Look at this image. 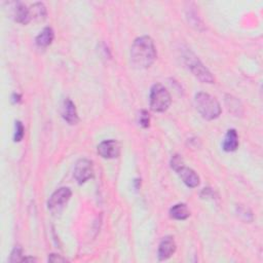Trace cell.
Segmentation results:
<instances>
[{"instance_id":"21","label":"cell","mask_w":263,"mask_h":263,"mask_svg":"<svg viewBox=\"0 0 263 263\" xmlns=\"http://www.w3.org/2000/svg\"><path fill=\"white\" fill-rule=\"evenodd\" d=\"M148 115L149 114L145 110H143L142 113H141V115H140V125L144 128H147L149 126V116Z\"/></svg>"},{"instance_id":"3","label":"cell","mask_w":263,"mask_h":263,"mask_svg":"<svg viewBox=\"0 0 263 263\" xmlns=\"http://www.w3.org/2000/svg\"><path fill=\"white\" fill-rule=\"evenodd\" d=\"M183 58H184L185 64L187 65V67L189 68V70L192 72V74L196 78H199L202 82H205V83L214 82L215 79L213 77L212 73L205 67L204 64L192 52L187 51L184 54Z\"/></svg>"},{"instance_id":"22","label":"cell","mask_w":263,"mask_h":263,"mask_svg":"<svg viewBox=\"0 0 263 263\" xmlns=\"http://www.w3.org/2000/svg\"><path fill=\"white\" fill-rule=\"evenodd\" d=\"M49 261L51 262H65L66 259L61 257L60 255H56V254H51V256L49 257Z\"/></svg>"},{"instance_id":"15","label":"cell","mask_w":263,"mask_h":263,"mask_svg":"<svg viewBox=\"0 0 263 263\" xmlns=\"http://www.w3.org/2000/svg\"><path fill=\"white\" fill-rule=\"evenodd\" d=\"M190 212L187 208V206L184 204L175 205L170 210V216L173 219L176 220H185L189 217Z\"/></svg>"},{"instance_id":"20","label":"cell","mask_w":263,"mask_h":263,"mask_svg":"<svg viewBox=\"0 0 263 263\" xmlns=\"http://www.w3.org/2000/svg\"><path fill=\"white\" fill-rule=\"evenodd\" d=\"M184 166V162H183V159L180 155H174L172 157V161H171V167L172 169H174V170L177 172L178 170H179L180 168H182Z\"/></svg>"},{"instance_id":"1","label":"cell","mask_w":263,"mask_h":263,"mask_svg":"<svg viewBox=\"0 0 263 263\" xmlns=\"http://www.w3.org/2000/svg\"><path fill=\"white\" fill-rule=\"evenodd\" d=\"M156 59V49L153 40L149 36L137 38L131 48V62L135 68L146 69Z\"/></svg>"},{"instance_id":"11","label":"cell","mask_w":263,"mask_h":263,"mask_svg":"<svg viewBox=\"0 0 263 263\" xmlns=\"http://www.w3.org/2000/svg\"><path fill=\"white\" fill-rule=\"evenodd\" d=\"M177 173L179 174L183 182L188 187L194 188V187H197L200 185V177L192 170V169L183 166L177 171Z\"/></svg>"},{"instance_id":"6","label":"cell","mask_w":263,"mask_h":263,"mask_svg":"<svg viewBox=\"0 0 263 263\" xmlns=\"http://www.w3.org/2000/svg\"><path fill=\"white\" fill-rule=\"evenodd\" d=\"M94 170L92 162L87 158H81L75 165L74 168V178L79 184L87 182L93 177Z\"/></svg>"},{"instance_id":"2","label":"cell","mask_w":263,"mask_h":263,"mask_svg":"<svg viewBox=\"0 0 263 263\" xmlns=\"http://www.w3.org/2000/svg\"><path fill=\"white\" fill-rule=\"evenodd\" d=\"M195 107L200 114L208 120H212L217 118L221 114V107L219 102L214 97L207 93H199L196 94L195 99Z\"/></svg>"},{"instance_id":"10","label":"cell","mask_w":263,"mask_h":263,"mask_svg":"<svg viewBox=\"0 0 263 263\" xmlns=\"http://www.w3.org/2000/svg\"><path fill=\"white\" fill-rule=\"evenodd\" d=\"M176 251V243L172 237H166L158 247V259L167 260L170 258Z\"/></svg>"},{"instance_id":"14","label":"cell","mask_w":263,"mask_h":263,"mask_svg":"<svg viewBox=\"0 0 263 263\" xmlns=\"http://www.w3.org/2000/svg\"><path fill=\"white\" fill-rule=\"evenodd\" d=\"M30 21L40 22L45 20L46 18V8L43 3H35L29 7Z\"/></svg>"},{"instance_id":"9","label":"cell","mask_w":263,"mask_h":263,"mask_svg":"<svg viewBox=\"0 0 263 263\" xmlns=\"http://www.w3.org/2000/svg\"><path fill=\"white\" fill-rule=\"evenodd\" d=\"M62 116L69 125H76L78 123V114L74 103L70 99H66L62 105Z\"/></svg>"},{"instance_id":"19","label":"cell","mask_w":263,"mask_h":263,"mask_svg":"<svg viewBox=\"0 0 263 263\" xmlns=\"http://www.w3.org/2000/svg\"><path fill=\"white\" fill-rule=\"evenodd\" d=\"M25 134V130L24 127L22 125L21 121H17L16 123V134H15V141L16 142H19V141H21L24 137Z\"/></svg>"},{"instance_id":"13","label":"cell","mask_w":263,"mask_h":263,"mask_svg":"<svg viewBox=\"0 0 263 263\" xmlns=\"http://www.w3.org/2000/svg\"><path fill=\"white\" fill-rule=\"evenodd\" d=\"M54 37L55 34L52 28L46 27L38 35H37L36 44L38 45L39 48H46V46H49L53 42Z\"/></svg>"},{"instance_id":"5","label":"cell","mask_w":263,"mask_h":263,"mask_svg":"<svg viewBox=\"0 0 263 263\" xmlns=\"http://www.w3.org/2000/svg\"><path fill=\"white\" fill-rule=\"evenodd\" d=\"M71 194V190L68 187H62V188L55 191L48 202L49 210L53 214H59L69 202Z\"/></svg>"},{"instance_id":"12","label":"cell","mask_w":263,"mask_h":263,"mask_svg":"<svg viewBox=\"0 0 263 263\" xmlns=\"http://www.w3.org/2000/svg\"><path fill=\"white\" fill-rule=\"evenodd\" d=\"M239 146V137L236 130H229L223 141V149L225 151L231 152L237 150Z\"/></svg>"},{"instance_id":"16","label":"cell","mask_w":263,"mask_h":263,"mask_svg":"<svg viewBox=\"0 0 263 263\" xmlns=\"http://www.w3.org/2000/svg\"><path fill=\"white\" fill-rule=\"evenodd\" d=\"M238 213L244 220H246V221L253 220V215H252L251 211L249 209L245 208V207H242V206L238 207Z\"/></svg>"},{"instance_id":"7","label":"cell","mask_w":263,"mask_h":263,"mask_svg":"<svg viewBox=\"0 0 263 263\" xmlns=\"http://www.w3.org/2000/svg\"><path fill=\"white\" fill-rule=\"evenodd\" d=\"M8 7L11 8L12 17L18 23L26 25V24L31 22L30 21V15H29V8H28L22 2H11V3H8Z\"/></svg>"},{"instance_id":"4","label":"cell","mask_w":263,"mask_h":263,"mask_svg":"<svg viewBox=\"0 0 263 263\" xmlns=\"http://www.w3.org/2000/svg\"><path fill=\"white\" fill-rule=\"evenodd\" d=\"M171 105V96L162 84H154L150 91V107L155 112H164Z\"/></svg>"},{"instance_id":"18","label":"cell","mask_w":263,"mask_h":263,"mask_svg":"<svg viewBox=\"0 0 263 263\" xmlns=\"http://www.w3.org/2000/svg\"><path fill=\"white\" fill-rule=\"evenodd\" d=\"M226 103H227V105L229 106V110L231 112H234V109H236L237 111V113H240L239 112V109L242 107L240 105V101L237 99V98H232V97H228V99H226Z\"/></svg>"},{"instance_id":"17","label":"cell","mask_w":263,"mask_h":263,"mask_svg":"<svg viewBox=\"0 0 263 263\" xmlns=\"http://www.w3.org/2000/svg\"><path fill=\"white\" fill-rule=\"evenodd\" d=\"M24 259H25V257H23L22 250L20 248L16 247L12 252V255H11V258H9V261L11 262H20V261H24Z\"/></svg>"},{"instance_id":"8","label":"cell","mask_w":263,"mask_h":263,"mask_svg":"<svg viewBox=\"0 0 263 263\" xmlns=\"http://www.w3.org/2000/svg\"><path fill=\"white\" fill-rule=\"evenodd\" d=\"M98 153L104 158H115L120 153V145L115 140L103 141L98 146Z\"/></svg>"}]
</instances>
